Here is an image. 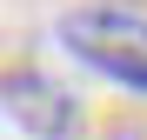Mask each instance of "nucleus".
<instances>
[{"label": "nucleus", "mask_w": 147, "mask_h": 140, "mask_svg": "<svg viewBox=\"0 0 147 140\" xmlns=\"http://www.w3.org/2000/svg\"><path fill=\"white\" fill-rule=\"evenodd\" d=\"M0 107L13 113V127L27 140H87V113L80 100L40 67H7L0 74Z\"/></svg>", "instance_id": "nucleus-2"}, {"label": "nucleus", "mask_w": 147, "mask_h": 140, "mask_svg": "<svg viewBox=\"0 0 147 140\" xmlns=\"http://www.w3.org/2000/svg\"><path fill=\"white\" fill-rule=\"evenodd\" d=\"M54 33L87 74H100L127 93H147V13H134V7H74V13H60Z\"/></svg>", "instance_id": "nucleus-1"}]
</instances>
